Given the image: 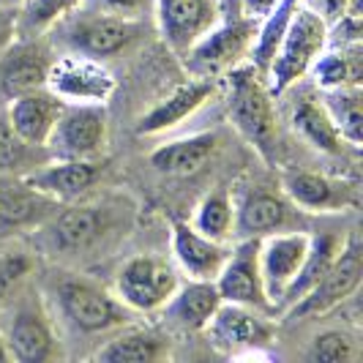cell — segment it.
Returning <instances> with one entry per match:
<instances>
[{
    "label": "cell",
    "mask_w": 363,
    "mask_h": 363,
    "mask_svg": "<svg viewBox=\"0 0 363 363\" xmlns=\"http://www.w3.org/2000/svg\"><path fill=\"white\" fill-rule=\"evenodd\" d=\"M6 347L11 352V361L19 363H41L57 355L55 333L50 320L36 306H19L6 325Z\"/></svg>",
    "instance_id": "obj_19"
},
{
    "label": "cell",
    "mask_w": 363,
    "mask_h": 363,
    "mask_svg": "<svg viewBox=\"0 0 363 363\" xmlns=\"http://www.w3.org/2000/svg\"><path fill=\"white\" fill-rule=\"evenodd\" d=\"M292 126L295 131H301V137L309 143L311 147H317L320 153L328 156H339L342 153V134L336 131L333 121L328 118L323 101L311 99V96H301L292 107Z\"/></svg>",
    "instance_id": "obj_27"
},
{
    "label": "cell",
    "mask_w": 363,
    "mask_h": 363,
    "mask_svg": "<svg viewBox=\"0 0 363 363\" xmlns=\"http://www.w3.org/2000/svg\"><path fill=\"white\" fill-rule=\"evenodd\" d=\"M82 0H25V11L19 19V30L25 36H36L41 30L52 28L60 17L74 11Z\"/></svg>",
    "instance_id": "obj_35"
},
{
    "label": "cell",
    "mask_w": 363,
    "mask_h": 363,
    "mask_svg": "<svg viewBox=\"0 0 363 363\" xmlns=\"http://www.w3.org/2000/svg\"><path fill=\"white\" fill-rule=\"evenodd\" d=\"M298 3H301V0H279L271 14L262 17V28H257L255 41H252V66H255L259 74L268 72L273 55L279 50L284 33H287V25H290L292 11H295Z\"/></svg>",
    "instance_id": "obj_31"
},
{
    "label": "cell",
    "mask_w": 363,
    "mask_h": 363,
    "mask_svg": "<svg viewBox=\"0 0 363 363\" xmlns=\"http://www.w3.org/2000/svg\"><path fill=\"white\" fill-rule=\"evenodd\" d=\"M211 93H213V82L208 77L189 79L178 91L169 93L162 104H156V107L147 112L145 118L140 121V126H137V134L147 137V134H162L167 128H175L186 118H191L208 101Z\"/></svg>",
    "instance_id": "obj_23"
},
{
    "label": "cell",
    "mask_w": 363,
    "mask_h": 363,
    "mask_svg": "<svg viewBox=\"0 0 363 363\" xmlns=\"http://www.w3.org/2000/svg\"><path fill=\"white\" fill-rule=\"evenodd\" d=\"M218 290L213 281H202V279H191L189 284H178V290L169 295V301L164 303V320H169L181 330H202L208 325V320L216 314Z\"/></svg>",
    "instance_id": "obj_24"
},
{
    "label": "cell",
    "mask_w": 363,
    "mask_h": 363,
    "mask_svg": "<svg viewBox=\"0 0 363 363\" xmlns=\"http://www.w3.org/2000/svg\"><path fill=\"white\" fill-rule=\"evenodd\" d=\"M11 30H14V28H11L9 22H3V19H0V50L9 44V36H11Z\"/></svg>",
    "instance_id": "obj_40"
},
{
    "label": "cell",
    "mask_w": 363,
    "mask_h": 363,
    "mask_svg": "<svg viewBox=\"0 0 363 363\" xmlns=\"http://www.w3.org/2000/svg\"><path fill=\"white\" fill-rule=\"evenodd\" d=\"M227 115L240 137L268 164H276V109L268 82L255 66H235L227 72Z\"/></svg>",
    "instance_id": "obj_1"
},
{
    "label": "cell",
    "mask_w": 363,
    "mask_h": 363,
    "mask_svg": "<svg viewBox=\"0 0 363 363\" xmlns=\"http://www.w3.org/2000/svg\"><path fill=\"white\" fill-rule=\"evenodd\" d=\"M216 150V137L213 134H191L175 143H164L150 153V164L162 175H194Z\"/></svg>",
    "instance_id": "obj_25"
},
{
    "label": "cell",
    "mask_w": 363,
    "mask_h": 363,
    "mask_svg": "<svg viewBox=\"0 0 363 363\" xmlns=\"http://www.w3.org/2000/svg\"><path fill=\"white\" fill-rule=\"evenodd\" d=\"M63 99H57L50 88H38V91L19 93L11 99V104L6 109V118L11 128L17 131L22 143L33 147H44L50 134H52L57 115L63 109Z\"/></svg>",
    "instance_id": "obj_18"
},
{
    "label": "cell",
    "mask_w": 363,
    "mask_h": 363,
    "mask_svg": "<svg viewBox=\"0 0 363 363\" xmlns=\"http://www.w3.org/2000/svg\"><path fill=\"white\" fill-rule=\"evenodd\" d=\"M281 186L292 205L311 213H328L355 205V189L350 183L320 172H287Z\"/></svg>",
    "instance_id": "obj_21"
},
{
    "label": "cell",
    "mask_w": 363,
    "mask_h": 363,
    "mask_svg": "<svg viewBox=\"0 0 363 363\" xmlns=\"http://www.w3.org/2000/svg\"><path fill=\"white\" fill-rule=\"evenodd\" d=\"M63 202L38 191L25 175H0V230H36Z\"/></svg>",
    "instance_id": "obj_15"
},
{
    "label": "cell",
    "mask_w": 363,
    "mask_h": 363,
    "mask_svg": "<svg viewBox=\"0 0 363 363\" xmlns=\"http://www.w3.org/2000/svg\"><path fill=\"white\" fill-rule=\"evenodd\" d=\"M290 221V205L281 194H273L268 189H252L238 202L233 230L240 238H265L279 233Z\"/></svg>",
    "instance_id": "obj_22"
},
{
    "label": "cell",
    "mask_w": 363,
    "mask_h": 363,
    "mask_svg": "<svg viewBox=\"0 0 363 363\" xmlns=\"http://www.w3.org/2000/svg\"><path fill=\"white\" fill-rule=\"evenodd\" d=\"M328 22L320 17V11H314L311 6L298 3L292 19L287 25V33L281 38L279 50L273 55L271 66H268V91L271 96L287 93L311 69L314 57L325 50L328 44Z\"/></svg>",
    "instance_id": "obj_2"
},
{
    "label": "cell",
    "mask_w": 363,
    "mask_h": 363,
    "mask_svg": "<svg viewBox=\"0 0 363 363\" xmlns=\"http://www.w3.org/2000/svg\"><path fill=\"white\" fill-rule=\"evenodd\" d=\"M57 306H60V314L82 333H107L115 328H123L134 314L118 295L85 279L60 281Z\"/></svg>",
    "instance_id": "obj_5"
},
{
    "label": "cell",
    "mask_w": 363,
    "mask_h": 363,
    "mask_svg": "<svg viewBox=\"0 0 363 363\" xmlns=\"http://www.w3.org/2000/svg\"><path fill=\"white\" fill-rule=\"evenodd\" d=\"M44 147L52 159H99L107 147V107L66 101Z\"/></svg>",
    "instance_id": "obj_6"
},
{
    "label": "cell",
    "mask_w": 363,
    "mask_h": 363,
    "mask_svg": "<svg viewBox=\"0 0 363 363\" xmlns=\"http://www.w3.org/2000/svg\"><path fill=\"white\" fill-rule=\"evenodd\" d=\"M202 330L208 333L211 345L224 355H246L271 342V325L259 317V311L224 301Z\"/></svg>",
    "instance_id": "obj_12"
},
{
    "label": "cell",
    "mask_w": 363,
    "mask_h": 363,
    "mask_svg": "<svg viewBox=\"0 0 363 363\" xmlns=\"http://www.w3.org/2000/svg\"><path fill=\"white\" fill-rule=\"evenodd\" d=\"M156 19L169 50L186 55L218 22V0H153Z\"/></svg>",
    "instance_id": "obj_14"
},
{
    "label": "cell",
    "mask_w": 363,
    "mask_h": 363,
    "mask_svg": "<svg viewBox=\"0 0 363 363\" xmlns=\"http://www.w3.org/2000/svg\"><path fill=\"white\" fill-rule=\"evenodd\" d=\"M178 290V271L162 257H131L118 271L115 295L131 311H156Z\"/></svg>",
    "instance_id": "obj_9"
},
{
    "label": "cell",
    "mask_w": 363,
    "mask_h": 363,
    "mask_svg": "<svg viewBox=\"0 0 363 363\" xmlns=\"http://www.w3.org/2000/svg\"><path fill=\"white\" fill-rule=\"evenodd\" d=\"M363 279V246L358 235H352L347 243H342L336 259L330 262V268L323 273V279L311 287L298 303H292L287 314L290 317H320L328 314L336 306H342L345 301H350L358 287H361Z\"/></svg>",
    "instance_id": "obj_7"
},
{
    "label": "cell",
    "mask_w": 363,
    "mask_h": 363,
    "mask_svg": "<svg viewBox=\"0 0 363 363\" xmlns=\"http://www.w3.org/2000/svg\"><path fill=\"white\" fill-rule=\"evenodd\" d=\"M233 216H235V205L227 189H216L211 191L205 200L197 205V213L191 227L202 233L205 238H213V240H224V238L233 233Z\"/></svg>",
    "instance_id": "obj_32"
},
{
    "label": "cell",
    "mask_w": 363,
    "mask_h": 363,
    "mask_svg": "<svg viewBox=\"0 0 363 363\" xmlns=\"http://www.w3.org/2000/svg\"><path fill=\"white\" fill-rule=\"evenodd\" d=\"M104 11L121 14V17H140V11L147 9L150 0H96Z\"/></svg>",
    "instance_id": "obj_37"
},
{
    "label": "cell",
    "mask_w": 363,
    "mask_h": 363,
    "mask_svg": "<svg viewBox=\"0 0 363 363\" xmlns=\"http://www.w3.org/2000/svg\"><path fill=\"white\" fill-rule=\"evenodd\" d=\"M276 3H279V0H240L243 11L255 19H262L265 14H271L273 9H276Z\"/></svg>",
    "instance_id": "obj_39"
},
{
    "label": "cell",
    "mask_w": 363,
    "mask_h": 363,
    "mask_svg": "<svg viewBox=\"0 0 363 363\" xmlns=\"http://www.w3.org/2000/svg\"><path fill=\"white\" fill-rule=\"evenodd\" d=\"M167 339L153 330H123L96 352L104 363H153L167 358Z\"/></svg>",
    "instance_id": "obj_28"
},
{
    "label": "cell",
    "mask_w": 363,
    "mask_h": 363,
    "mask_svg": "<svg viewBox=\"0 0 363 363\" xmlns=\"http://www.w3.org/2000/svg\"><path fill=\"white\" fill-rule=\"evenodd\" d=\"M350 3H352V0H314V6H311V9H314V11H320V17L325 19L328 28H330L336 19L345 14Z\"/></svg>",
    "instance_id": "obj_38"
},
{
    "label": "cell",
    "mask_w": 363,
    "mask_h": 363,
    "mask_svg": "<svg viewBox=\"0 0 363 363\" xmlns=\"http://www.w3.org/2000/svg\"><path fill=\"white\" fill-rule=\"evenodd\" d=\"M257 33V19L255 17H235L216 22L200 41H194L189 47L186 66L189 72H194V77H208L213 79L216 74L235 69L238 60L249 52L252 41Z\"/></svg>",
    "instance_id": "obj_8"
},
{
    "label": "cell",
    "mask_w": 363,
    "mask_h": 363,
    "mask_svg": "<svg viewBox=\"0 0 363 363\" xmlns=\"http://www.w3.org/2000/svg\"><path fill=\"white\" fill-rule=\"evenodd\" d=\"M339 249H342V240L336 235H330V233H325V235H311L306 259H303V265L298 268L292 284L287 287V292H284L281 303L276 306V311H287L292 303H298V301L323 279V273L330 268V262L336 259Z\"/></svg>",
    "instance_id": "obj_26"
},
{
    "label": "cell",
    "mask_w": 363,
    "mask_h": 363,
    "mask_svg": "<svg viewBox=\"0 0 363 363\" xmlns=\"http://www.w3.org/2000/svg\"><path fill=\"white\" fill-rule=\"evenodd\" d=\"M3 361H11V352H9L6 339H3V333H0V363H3Z\"/></svg>",
    "instance_id": "obj_41"
},
{
    "label": "cell",
    "mask_w": 363,
    "mask_h": 363,
    "mask_svg": "<svg viewBox=\"0 0 363 363\" xmlns=\"http://www.w3.org/2000/svg\"><path fill=\"white\" fill-rule=\"evenodd\" d=\"M257 252H259V238H243V243L235 252H230L227 262L221 265L213 284L224 303H238V306H249L257 311L271 309L265 290H262V279H259Z\"/></svg>",
    "instance_id": "obj_13"
},
{
    "label": "cell",
    "mask_w": 363,
    "mask_h": 363,
    "mask_svg": "<svg viewBox=\"0 0 363 363\" xmlns=\"http://www.w3.org/2000/svg\"><path fill=\"white\" fill-rule=\"evenodd\" d=\"M104 164L99 159H52L36 169L25 172V178L57 202H74L88 194L101 178Z\"/></svg>",
    "instance_id": "obj_17"
},
{
    "label": "cell",
    "mask_w": 363,
    "mask_h": 363,
    "mask_svg": "<svg viewBox=\"0 0 363 363\" xmlns=\"http://www.w3.org/2000/svg\"><path fill=\"white\" fill-rule=\"evenodd\" d=\"M63 33V41L77 55L101 60L123 52L143 36V22L137 17H121L112 11H69L55 22Z\"/></svg>",
    "instance_id": "obj_4"
},
{
    "label": "cell",
    "mask_w": 363,
    "mask_h": 363,
    "mask_svg": "<svg viewBox=\"0 0 363 363\" xmlns=\"http://www.w3.org/2000/svg\"><path fill=\"white\" fill-rule=\"evenodd\" d=\"M172 255L178 259L181 271L189 273V279L213 281L221 265L227 262L230 249L221 246V240L197 233L189 221H172Z\"/></svg>",
    "instance_id": "obj_20"
},
{
    "label": "cell",
    "mask_w": 363,
    "mask_h": 363,
    "mask_svg": "<svg viewBox=\"0 0 363 363\" xmlns=\"http://www.w3.org/2000/svg\"><path fill=\"white\" fill-rule=\"evenodd\" d=\"M50 66H52V55L36 38L6 44L0 50V91L14 99L19 93L47 88Z\"/></svg>",
    "instance_id": "obj_16"
},
{
    "label": "cell",
    "mask_w": 363,
    "mask_h": 363,
    "mask_svg": "<svg viewBox=\"0 0 363 363\" xmlns=\"http://www.w3.org/2000/svg\"><path fill=\"white\" fill-rule=\"evenodd\" d=\"M28 268H30V262H28L22 255L0 259V298H3V295L11 290L19 279L28 273Z\"/></svg>",
    "instance_id": "obj_36"
},
{
    "label": "cell",
    "mask_w": 363,
    "mask_h": 363,
    "mask_svg": "<svg viewBox=\"0 0 363 363\" xmlns=\"http://www.w3.org/2000/svg\"><path fill=\"white\" fill-rule=\"evenodd\" d=\"M309 243L311 235L306 233H271V235L259 238L257 262H259V279H262V290H265L271 309L281 303L295 273L306 259Z\"/></svg>",
    "instance_id": "obj_10"
},
{
    "label": "cell",
    "mask_w": 363,
    "mask_h": 363,
    "mask_svg": "<svg viewBox=\"0 0 363 363\" xmlns=\"http://www.w3.org/2000/svg\"><path fill=\"white\" fill-rule=\"evenodd\" d=\"M36 150L41 147L22 143L9 123L6 112H0V175H25V172L36 169V164H33Z\"/></svg>",
    "instance_id": "obj_33"
},
{
    "label": "cell",
    "mask_w": 363,
    "mask_h": 363,
    "mask_svg": "<svg viewBox=\"0 0 363 363\" xmlns=\"http://www.w3.org/2000/svg\"><path fill=\"white\" fill-rule=\"evenodd\" d=\"M358 342L347 330H323L309 347V361L314 363H352L358 361Z\"/></svg>",
    "instance_id": "obj_34"
},
{
    "label": "cell",
    "mask_w": 363,
    "mask_h": 363,
    "mask_svg": "<svg viewBox=\"0 0 363 363\" xmlns=\"http://www.w3.org/2000/svg\"><path fill=\"white\" fill-rule=\"evenodd\" d=\"M323 107L333 121L336 131L342 134L347 145L361 147L363 143V112H361V85H345L323 91Z\"/></svg>",
    "instance_id": "obj_29"
},
{
    "label": "cell",
    "mask_w": 363,
    "mask_h": 363,
    "mask_svg": "<svg viewBox=\"0 0 363 363\" xmlns=\"http://www.w3.org/2000/svg\"><path fill=\"white\" fill-rule=\"evenodd\" d=\"M47 88L57 99L72 104H104L115 93V79L99 60L74 55V57L52 60Z\"/></svg>",
    "instance_id": "obj_11"
},
{
    "label": "cell",
    "mask_w": 363,
    "mask_h": 363,
    "mask_svg": "<svg viewBox=\"0 0 363 363\" xmlns=\"http://www.w3.org/2000/svg\"><path fill=\"white\" fill-rule=\"evenodd\" d=\"M118 227V208L107 202L60 205L44 224H38L41 246L52 255H85Z\"/></svg>",
    "instance_id": "obj_3"
},
{
    "label": "cell",
    "mask_w": 363,
    "mask_h": 363,
    "mask_svg": "<svg viewBox=\"0 0 363 363\" xmlns=\"http://www.w3.org/2000/svg\"><path fill=\"white\" fill-rule=\"evenodd\" d=\"M311 74L323 91L361 85V50H358V44H345L342 52H320L311 63Z\"/></svg>",
    "instance_id": "obj_30"
}]
</instances>
